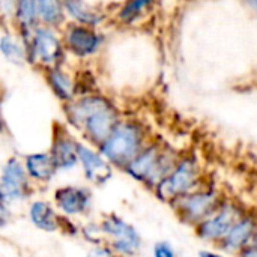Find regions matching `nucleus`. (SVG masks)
<instances>
[{
  "label": "nucleus",
  "mask_w": 257,
  "mask_h": 257,
  "mask_svg": "<svg viewBox=\"0 0 257 257\" xmlns=\"http://www.w3.org/2000/svg\"><path fill=\"white\" fill-rule=\"evenodd\" d=\"M54 206L68 218L83 217L92 208V191L83 185H65L54 191Z\"/></svg>",
  "instance_id": "1a4fd4ad"
},
{
  "label": "nucleus",
  "mask_w": 257,
  "mask_h": 257,
  "mask_svg": "<svg viewBox=\"0 0 257 257\" xmlns=\"http://www.w3.org/2000/svg\"><path fill=\"white\" fill-rule=\"evenodd\" d=\"M48 81L54 90V93L63 99V101H69L74 95V84L71 81V78L62 72L60 69H53L50 74H48Z\"/></svg>",
  "instance_id": "a211bd4d"
},
{
  "label": "nucleus",
  "mask_w": 257,
  "mask_h": 257,
  "mask_svg": "<svg viewBox=\"0 0 257 257\" xmlns=\"http://www.w3.org/2000/svg\"><path fill=\"white\" fill-rule=\"evenodd\" d=\"M247 3L257 12V0H247Z\"/></svg>",
  "instance_id": "c85d7f7f"
},
{
  "label": "nucleus",
  "mask_w": 257,
  "mask_h": 257,
  "mask_svg": "<svg viewBox=\"0 0 257 257\" xmlns=\"http://www.w3.org/2000/svg\"><path fill=\"white\" fill-rule=\"evenodd\" d=\"M36 11L48 24H56L62 17L60 0H36Z\"/></svg>",
  "instance_id": "aec40b11"
},
{
  "label": "nucleus",
  "mask_w": 257,
  "mask_h": 257,
  "mask_svg": "<svg viewBox=\"0 0 257 257\" xmlns=\"http://www.w3.org/2000/svg\"><path fill=\"white\" fill-rule=\"evenodd\" d=\"M154 3V0H128L119 12L123 23H133L140 18Z\"/></svg>",
  "instance_id": "6ab92c4d"
},
{
  "label": "nucleus",
  "mask_w": 257,
  "mask_h": 257,
  "mask_svg": "<svg viewBox=\"0 0 257 257\" xmlns=\"http://www.w3.org/2000/svg\"><path fill=\"white\" fill-rule=\"evenodd\" d=\"M78 166L92 185L102 187L113 178L114 167L105 160L99 149L92 145L78 143Z\"/></svg>",
  "instance_id": "9d476101"
},
{
  "label": "nucleus",
  "mask_w": 257,
  "mask_h": 257,
  "mask_svg": "<svg viewBox=\"0 0 257 257\" xmlns=\"http://www.w3.org/2000/svg\"><path fill=\"white\" fill-rule=\"evenodd\" d=\"M105 244H108L119 256L136 257L143 248L140 232L117 214H108L101 221Z\"/></svg>",
  "instance_id": "0eeeda50"
},
{
  "label": "nucleus",
  "mask_w": 257,
  "mask_h": 257,
  "mask_svg": "<svg viewBox=\"0 0 257 257\" xmlns=\"http://www.w3.org/2000/svg\"><path fill=\"white\" fill-rule=\"evenodd\" d=\"M208 179L205 178L202 163L194 154H181L172 170L155 185L152 193L158 200L172 206L176 200L199 188Z\"/></svg>",
  "instance_id": "20e7f679"
},
{
  "label": "nucleus",
  "mask_w": 257,
  "mask_h": 257,
  "mask_svg": "<svg viewBox=\"0 0 257 257\" xmlns=\"http://www.w3.org/2000/svg\"><path fill=\"white\" fill-rule=\"evenodd\" d=\"M197 257H232L224 254L223 251L217 250V248H205V250H200L199 251V256Z\"/></svg>",
  "instance_id": "cd10ccee"
},
{
  "label": "nucleus",
  "mask_w": 257,
  "mask_h": 257,
  "mask_svg": "<svg viewBox=\"0 0 257 257\" xmlns=\"http://www.w3.org/2000/svg\"><path fill=\"white\" fill-rule=\"evenodd\" d=\"M179 155L181 154L170 146L152 139L122 172L152 191L155 185L172 170Z\"/></svg>",
  "instance_id": "7ed1b4c3"
},
{
  "label": "nucleus",
  "mask_w": 257,
  "mask_h": 257,
  "mask_svg": "<svg viewBox=\"0 0 257 257\" xmlns=\"http://www.w3.org/2000/svg\"><path fill=\"white\" fill-rule=\"evenodd\" d=\"M0 51L9 62H14V63H21L24 59L21 45L11 35H5L0 38Z\"/></svg>",
  "instance_id": "412c9836"
},
{
  "label": "nucleus",
  "mask_w": 257,
  "mask_h": 257,
  "mask_svg": "<svg viewBox=\"0 0 257 257\" xmlns=\"http://www.w3.org/2000/svg\"><path fill=\"white\" fill-rule=\"evenodd\" d=\"M245 212L247 209L235 199L223 197L218 206L194 227V233L200 241L215 247Z\"/></svg>",
  "instance_id": "423d86ee"
},
{
  "label": "nucleus",
  "mask_w": 257,
  "mask_h": 257,
  "mask_svg": "<svg viewBox=\"0 0 257 257\" xmlns=\"http://www.w3.org/2000/svg\"><path fill=\"white\" fill-rule=\"evenodd\" d=\"M81 233L92 245L105 244L104 233H102V229H101V223H87V224H84L83 229H81Z\"/></svg>",
  "instance_id": "5701e85b"
},
{
  "label": "nucleus",
  "mask_w": 257,
  "mask_h": 257,
  "mask_svg": "<svg viewBox=\"0 0 257 257\" xmlns=\"http://www.w3.org/2000/svg\"><path fill=\"white\" fill-rule=\"evenodd\" d=\"M99 44L101 38L83 26H74L68 32V45L78 56H89L95 53Z\"/></svg>",
  "instance_id": "2eb2a0df"
},
{
  "label": "nucleus",
  "mask_w": 257,
  "mask_h": 257,
  "mask_svg": "<svg viewBox=\"0 0 257 257\" xmlns=\"http://www.w3.org/2000/svg\"><path fill=\"white\" fill-rule=\"evenodd\" d=\"M87 257H122L119 256L108 244H99V245H93Z\"/></svg>",
  "instance_id": "393cba45"
},
{
  "label": "nucleus",
  "mask_w": 257,
  "mask_h": 257,
  "mask_svg": "<svg viewBox=\"0 0 257 257\" xmlns=\"http://www.w3.org/2000/svg\"><path fill=\"white\" fill-rule=\"evenodd\" d=\"M236 257H257V229L253 233V236L250 238V241L236 254Z\"/></svg>",
  "instance_id": "a878e982"
},
{
  "label": "nucleus",
  "mask_w": 257,
  "mask_h": 257,
  "mask_svg": "<svg viewBox=\"0 0 257 257\" xmlns=\"http://www.w3.org/2000/svg\"><path fill=\"white\" fill-rule=\"evenodd\" d=\"M18 17L24 24H32L36 17V0H18L17 3Z\"/></svg>",
  "instance_id": "4be33fe9"
},
{
  "label": "nucleus",
  "mask_w": 257,
  "mask_h": 257,
  "mask_svg": "<svg viewBox=\"0 0 257 257\" xmlns=\"http://www.w3.org/2000/svg\"><path fill=\"white\" fill-rule=\"evenodd\" d=\"M78 143L68 133H59L53 139L50 154L59 172H68L78 166Z\"/></svg>",
  "instance_id": "f8f14e48"
},
{
  "label": "nucleus",
  "mask_w": 257,
  "mask_h": 257,
  "mask_svg": "<svg viewBox=\"0 0 257 257\" xmlns=\"http://www.w3.org/2000/svg\"><path fill=\"white\" fill-rule=\"evenodd\" d=\"M256 229L257 215L247 211L214 248L223 251L227 256L236 257V254L242 250V247L250 241Z\"/></svg>",
  "instance_id": "9b49d317"
},
{
  "label": "nucleus",
  "mask_w": 257,
  "mask_h": 257,
  "mask_svg": "<svg viewBox=\"0 0 257 257\" xmlns=\"http://www.w3.org/2000/svg\"><path fill=\"white\" fill-rule=\"evenodd\" d=\"M11 217H12V214H11V209L8 208V203L0 200V229L5 227L6 224H9Z\"/></svg>",
  "instance_id": "bb28decb"
},
{
  "label": "nucleus",
  "mask_w": 257,
  "mask_h": 257,
  "mask_svg": "<svg viewBox=\"0 0 257 257\" xmlns=\"http://www.w3.org/2000/svg\"><path fill=\"white\" fill-rule=\"evenodd\" d=\"M223 197L221 191L206 181L199 188L176 200L170 208L181 223L194 229L218 206Z\"/></svg>",
  "instance_id": "39448f33"
},
{
  "label": "nucleus",
  "mask_w": 257,
  "mask_h": 257,
  "mask_svg": "<svg viewBox=\"0 0 257 257\" xmlns=\"http://www.w3.org/2000/svg\"><path fill=\"white\" fill-rule=\"evenodd\" d=\"M152 257H178V251L170 241H157L152 247Z\"/></svg>",
  "instance_id": "b1692460"
},
{
  "label": "nucleus",
  "mask_w": 257,
  "mask_h": 257,
  "mask_svg": "<svg viewBox=\"0 0 257 257\" xmlns=\"http://www.w3.org/2000/svg\"><path fill=\"white\" fill-rule=\"evenodd\" d=\"M23 164L30 181L38 184H47L59 173L57 166L50 152L30 154L24 158Z\"/></svg>",
  "instance_id": "4468645a"
},
{
  "label": "nucleus",
  "mask_w": 257,
  "mask_h": 257,
  "mask_svg": "<svg viewBox=\"0 0 257 257\" xmlns=\"http://www.w3.org/2000/svg\"><path fill=\"white\" fill-rule=\"evenodd\" d=\"M32 193V181L23 161L9 158L0 169V200L15 203L27 199Z\"/></svg>",
  "instance_id": "6e6552de"
},
{
  "label": "nucleus",
  "mask_w": 257,
  "mask_h": 257,
  "mask_svg": "<svg viewBox=\"0 0 257 257\" xmlns=\"http://www.w3.org/2000/svg\"><path fill=\"white\" fill-rule=\"evenodd\" d=\"M68 120L75 126L89 145L98 148L120 120L117 108L111 101L101 95H87L69 104Z\"/></svg>",
  "instance_id": "f257e3e1"
},
{
  "label": "nucleus",
  "mask_w": 257,
  "mask_h": 257,
  "mask_svg": "<svg viewBox=\"0 0 257 257\" xmlns=\"http://www.w3.org/2000/svg\"><path fill=\"white\" fill-rule=\"evenodd\" d=\"M65 8L72 18H75L77 21L83 24L95 26L102 18L96 11L90 9L83 0H65Z\"/></svg>",
  "instance_id": "f3484780"
},
{
  "label": "nucleus",
  "mask_w": 257,
  "mask_h": 257,
  "mask_svg": "<svg viewBox=\"0 0 257 257\" xmlns=\"http://www.w3.org/2000/svg\"><path fill=\"white\" fill-rule=\"evenodd\" d=\"M33 51L36 57L41 59L44 63H51L60 54L59 39L51 30L45 27H38L33 35Z\"/></svg>",
  "instance_id": "dca6fc26"
},
{
  "label": "nucleus",
  "mask_w": 257,
  "mask_h": 257,
  "mask_svg": "<svg viewBox=\"0 0 257 257\" xmlns=\"http://www.w3.org/2000/svg\"><path fill=\"white\" fill-rule=\"evenodd\" d=\"M29 220L39 230L53 233L62 227V215L50 202L33 200L29 206Z\"/></svg>",
  "instance_id": "ddd939ff"
},
{
  "label": "nucleus",
  "mask_w": 257,
  "mask_h": 257,
  "mask_svg": "<svg viewBox=\"0 0 257 257\" xmlns=\"http://www.w3.org/2000/svg\"><path fill=\"white\" fill-rule=\"evenodd\" d=\"M151 140L143 123L134 119H120L98 149L114 169L123 170Z\"/></svg>",
  "instance_id": "f03ea898"
}]
</instances>
